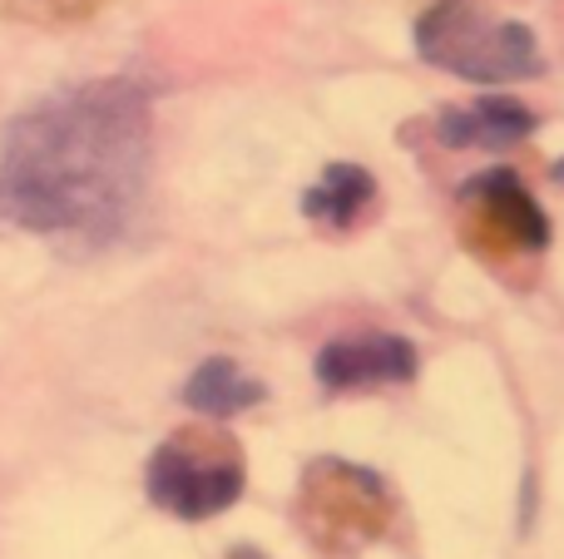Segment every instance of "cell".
Returning <instances> with one entry per match:
<instances>
[{"instance_id": "5", "label": "cell", "mask_w": 564, "mask_h": 559, "mask_svg": "<svg viewBox=\"0 0 564 559\" xmlns=\"http://www.w3.org/2000/svg\"><path fill=\"white\" fill-rule=\"evenodd\" d=\"M456 228L466 238V248L480 263L516 273V267L540 263L550 243V223L540 213V204L530 198V188L520 184L510 168H490L476 174L456 198Z\"/></svg>"}, {"instance_id": "2", "label": "cell", "mask_w": 564, "mask_h": 559, "mask_svg": "<svg viewBox=\"0 0 564 559\" xmlns=\"http://www.w3.org/2000/svg\"><path fill=\"white\" fill-rule=\"evenodd\" d=\"M411 40H416V55L426 65L460 79H476V85H506V79H530L545 69L535 30L520 25V20L490 15L476 0H436V6H426Z\"/></svg>"}, {"instance_id": "6", "label": "cell", "mask_w": 564, "mask_h": 559, "mask_svg": "<svg viewBox=\"0 0 564 559\" xmlns=\"http://www.w3.org/2000/svg\"><path fill=\"white\" fill-rule=\"evenodd\" d=\"M416 376V347L406 337H347L322 347L317 382L327 392H357V386H387Z\"/></svg>"}, {"instance_id": "8", "label": "cell", "mask_w": 564, "mask_h": 559, "mask_svg": "<svg viewBox=\"0 0 564 559\" xmlns=\"http://www.w3.org/2000/svg\"><path fill=\"white\" fill-rule=\"evenodd\" d=\"M371 204H377V178L361 164H327L317 184L302 194V213L327 228H351Z\"/></svg>"}, {"instance_id": "10", "label": "cell", "mask_w": 564, "mask_h": 559, "mask_svg": "<svg viewBox=\"0 0 564 559\" xmlns=\"http://www.w3.org/2000/svg\"><path fill=\"white\" fill-rule=\"evenodd\" d=\"M105 0H20V10L40 20H79V15H95Z\"/></svg>"}, {"instance_id": "3", "label": "cell", "mask_w": 564, "mask_h": 559, "mask_svg": "<svg viewBox=\"0 0 564 559\" xmlns=\"http://www.w3.org/2000/svg\"><path fill=\"white\" fill-rule=\"evenodd\" d=\"M149 501L178 520H208L228 511L248 485V456L224 426H178L149 456Z\"/></svg>"}, {"instance_id": "9", "label": "cell", "mask_w": 564, "mask_h": 559, "mask_svg": "<svg viewBox=\"0 0 564 559\" xmlns=\"http://www.w3.org/2000/svg\"><path fill=\"white\" fill-rule=\"evenodd\" d=\"M263 396H268V386L258 376H248L234 357H208L184 382V402L204 416H238L248 406H258Z\"/></svg>"}, {"instance_id": "4", "label": "cell", "mask_w": 564, "mask_h": 559, "mask_svg": "<svg viewBox=\"0 0 564 559\" xmlns=\"http://www.w3.org/2000/svg\"><path fill=\"white\" fill-rule=\"evenodd\" d=\"M297 520L322 555H351L391 530L397 501L377 471L322 456L297 485Z\"/></svg>"}, {"instance_id": "1", "label": "cell", "mask_w": 564, "mask_h": 559, "mask_svg": "<svg viewBox=\"0 0 564 559\" xmlns=\"http://www.w3.org/2000/svg\"><path fill=\"white\" fill-rule=\"evenodd\" d=\"M149 174V95L134 79L69 85L10 119L0 139V218L40 238L109 243Z\"/></svg>"}, {"instance_id": "11", "label": "cell", "mask_w": 564, "mask_h": 559, "mask_svg": "<svg viewBox=\"0 0 564 559\" xmlns=\"http://www.w3.org/2000/svg\"><path fill=\"white\" fill-rule=\"evenodd\" d=\"M234 559H268V555H258V550H238Z\"/></svg>"}, {"instance_id": "7", "label": "cell", "mask_w": 564, "mask_h": 559, "mask_svg": "<svg viewBox=\"0 0 564 559\" xmlns=\"http://www.w3.org/2000/svg\"><path fill=\"white\" fill-rule=\"evenodd\" d=\"M535 129V114H530L520 99H506V95H490V99H476L470 109H441L436 119V139L446 149H510Z\"/></svg>"}]
</instances>
